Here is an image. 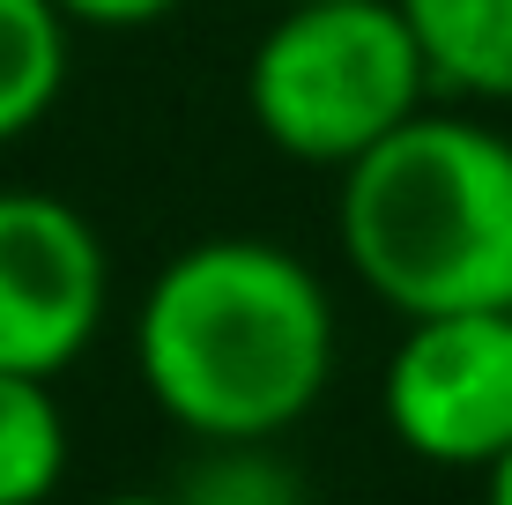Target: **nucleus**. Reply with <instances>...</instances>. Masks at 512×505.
I'll return each mask as SVG.
<instances>
[{
    "label": "nucleus",
    "instance_id": "1",
    "mask_svg": "<svg viewBox=\"0 0 512 505\" xmlns=\"http://www.w3.org/2000/svg\"><path fill=\"white\" fill-rule=\"evenodd\" d=\"M334 298L275 238H193L134 305V379L201 446H275L334 379Z\"/></svg>",
    "mask_w": 512,
    "mask_h": 505
},
{
    "label": "nucleus",
    "instance_id": "6",
    "mask_svg": "<svg viewBox=\"0 0 512 505\" xmlns=\"http://www.w3.org/2000/svg\"><path fill=\"white\" fill-rule=\"evenodd\" d=\"M431 82L468 104H512V0H401Z\"/></svg>",
    "mask_w": 512,
    "mask_h": 505
},
{
    "label": "nucleus",
    "instance_id": "4",
    "mask_svg": "<svg viewBox=\"0 0 512 505\" xmlns=\"http://www.w3.org/2000/svg\"><path fill=\"white\" fill-rule=\"evenodd\" d=\"M379 416L401 454L483 476L512 446V312L401 320L379 372Z\"/></svg>",
    "mask_w": 512,
    "mask_h": 505
},
{
    "label": "nucleus",
    "instance_id": "3",
    "mask_svg": "<svg viewBox=\"0 0 512 505\" xmlns=\"http://www.w3.org/2000/svg\"><path fill=\"white\" fill-rule=\"evenodd\" d=\"M431 90V60L401 0H282L245 60V112L260 142L312 171L372 156L431 104Z\"/></svg>",
    "mask_w": 512,
    "mask_h": 505
},
{
    "label": "nucleus",
    "instance_id": "7",
    "mask_svg": "<svg viewBox=\"0 0 512 505\" xmlns=\"http://www.w3.org/2000/svg\"><path fill=\"white\" fill-rule=\"evenodd\" d=\"M67 60H75V23L52 0H0V149L52 119Z\"/></svg>",
    "mask_w": 512,
    "mask_h": 505
},
{
    "label": "nucleus",
    "instance_id": "9",
    "mask_svg": "<svg viewBox=\"0 0 512 505\" xmlns=\"http://www.w3.org/2000/svg\"><path fill=\"white\" fill-rule=\"evenodd\" d=\"M186 505H297V476L268 446H201Z\"/></svg>",
    "mask_w": 512,
    "mask_h": 505
},
{
    "label": "nucleus",
    "instance_id": "5",
    "mask_svg": "<svg viewBox=\"0 0 512 505\" xmlns=\"http://www.w3.org/2000/svg\"><path fill=\"white\" fill-rule=\"evenodd\" d=\"M112 312V253L75 201L0 186V372L60 379Z\"/></svg>",
    "mask_w": 512,
    "mask_h": 505
},
{
    "label": "nucleus",
    "instance_id": "8",
    "mask_svg": "<svg viewBox=\"0 0 512 505\" xmlns=\"http://www.w3.org/2000/svg\"><path fill=\"white\" fill-rule=\"evenodd\" d=\"M67 483V409L52 379L0 372V505H45Z\"/></svg>",
    "mask_w": 512,
    "mask_h": 505
},
{
    "label": "nucleus",
    "instance_id": "12",
    "mask_svg": "<svg viewBox=\"0 0 512 505\" xmlns=\"http://www.w3.org/2000/svg\"><path fill=\"white\" fill-rule=\"evenodd\" d=\"M97 505H186L179 491H112V498H97Z\"/></svg>",
    "mask_w": 512,
    "mask_h": 505
},
{
    "label": "nucleus",
    "instance_id": "2",
    "mask_svg": "<svg viewBox=\"0 0 512 505\" xmlns=\"http://www.w3.org/2000/svg\"><path fill=\"white\" fill-rule=\"evenodd\" d=\"M334 238L394 320L512 312V134L423 104L342 171Z\"/></svg>",
    "mask_w": 512,
    "mask_h": 505
},
{
    "label": "nucleus",
    "instance_id": "10",
    "mask_svg": "<svg viewBox=\"0 0 512 505\" xmlns=\"http://www.w3.org/2000/svg\"><path fill=\"white\" fill-rule=\"evenodd\" d=\"M75 30H149L164 15H179L186 0H52Z\"/></svg>",
    "mask_w": 512,
    "mask_h": 505
},
{
    "label": "nucleus",
    "instance_id": "11",
    "mask_svg": "<svg viewBox=\"0 0 512 505\" xmlns=\"http://www.w3.org/2000/svg\"><path fill=\"white\" fill-rule=\"evenodd\" d=\"M483 505H512V446L483 468Z\"/></svg>",
    "mask_w": 512,
    "mask_h": 505
}]
</instances>
